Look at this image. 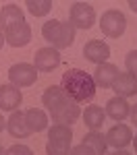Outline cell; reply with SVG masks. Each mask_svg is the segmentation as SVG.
<instances>
[{"instance_id":"obj_1","label":"cell","mask_w":137,"mask_h":155,"mask_svg":"<svg viewBox=\"0 0 137 155\" xmlns=\"http://www.w3.org/2000/svg\"><path fill=\"white\" fill-rule=\"evenodd\" d=\"M42 104L46 106L48 114L52 116V120L56 124H67L71 126L73 122H77V118L81 116V107L79 104H75L71 97L64 95L58 85H50L42 95Z\"/></svg>"},{"instance_id":"obj_2","label":"cell","mask_w":137,"mask_h":155,"mask_svg":"<svg viewBox=\"0 0 137 155\" xmlns=\"http://www.w3.org/2000/svg\"><path fill=\"white\" fill-rule=\"evenodd\" d=\"M60 87L64 95L71 97L75 104H83V101H91L96 95V81L87 71L81 68H71L62 74Z\"/></svg>"},{"instance_id":"obj_3","label":"cell","mask_w":137,"mask_h":155,"mask_svg":"<svg viewBox=\"0 0 137 155\" xmlns=\"http://www.w3.org/2000/svg\"><path fill=\"white\" fill-rule=\"evenodd\" d=\"M75 33L77 29L73 27L71 21H58V19H50L42 25V35L50 44V48L54 50H64L73 46Z\"/></svg>"},{"instance_id":"obj_4","label":"cell","mask_w":137,"mask_h":155,"mask_svg":"<svg viewBox=\"0 0 137 155\" xmlns=\"http://www.w3.org/2000/svg\"><path fill=\"white\" fill-rule=\"evenodd\" d=\"M100 29H102V33L106 37H112V39H116V37H121L125 33V29H127V17H125L121 11H106L102 15V19H100Z\"/></svg>"},{"instance_id":"obj_5","label":"cell","mask_w":137,"mask_h":155,"mask_svg":"<svg viewBox=\"0 0 137 155\" xmlns=\"http://www.w3.org/2000/svg\"><path fill=\"white\" fill-rule=\"evenodd\" d=\"M37 79V71L33 64H27V62H19V64H12L9 68V81L15 87H31Z\"/></svg>"},{"instance_id":"obj_6","label":"cell","mask_w":137,"mask_h":155,"mask_svg":"<svg viewBox=\"0 0 137 155\" xmlns=\"http://www.w3.org/2000/svg\"><path fill=\"white\" fill-rule=\"evenodd\" d=\"M71 23L75 29H89L96 23V11L89 2H75L71 6Z\"/></svg>"},{"instance_id":"obj_7","label":"cell","mask_w":137,"mask_h":155,"mask_svg":"<svg viewBox=\"0 0 137 155\" xmlns=\"http://www.w3.org/2000/svg\"><path fill=\"white\" fill-rule=\"evenodd\" d=\"M2 33H4L6 44L12 46V48H23V46H27V44L31 41V27H29L27 21L11 25V27H6V29H2Z\"/></svg>"},{"instance_id":"obj_8","label":"cell","mask_w":137,"mask_h":155,"mask_svg":"<svg viewBox=\"0 0 137 155\" xmlns=\"http://www.w3.org/2000/svg\"><path fill=\"white\" fill-rule=\"evenodd\" d=\"M60 64V52L54 48H39L33 56V66L37 72H52Z\"/></svg>"},{"instance_id":"obj_9","label":"cell","mask_w":137,"mask_h":155,"mask_svg":"<svg viewBox=\"0 0 137 155\" xmlns=\"http://www.w3.org/2000/svg\"><path fill=\"white\" fill-rule=\"evenodd\" d=\"M23 101V93L15 85H0V110L2 112H15Z\"/></svg>"},{"instance_id":"obj_10","label":"cell","mask_w":137,"mask_h":155,"mask_svg":"<svg viewBox=\"0 0 137 155\" xmlns=\"http://www.w3.org/2000/svg\"><path fill=\"white\" fill-rule=\"evenodd\" d=\"M83 56L94 64H104L110 58V48L102 39H91V41H87L83 46Z\"/></svg>"},{"instance_id":"obj_11","label":"cell","mask_w":137,"mask_h":155,"mask_svg":"<svg viewBox=\"0 0 137 155\" xmlns=\"http://www.w3.org/2000/svg\"><path fill=\"white\" fill-rule=\"evenodd\" d=\"M133 141V132L127 124H114L110 130L106 132V143L114 149H125Z\"/></svg>"},{"instance_id":"obj_12","label":"cell","mask_w":137,"mask_h":155,"mask_svg":"<svg viewBox=\"0 0 137 155\" xmlns=\"http://www.w3.org/2000/svg\"><path fill=\"white\" fill-rule=\"evenodd\" d=\"M116 79H118V66H114L110 62L98 64V68L94 72V81H96V85H100L102 89H110Z\"/></svg>"},{"instance_id":"obj_13","label":"cell","mask_w":137,"mask_h":155,"mask_svg":"<svg viewBox=\"0 0 137 155\" xmlns=\"http://www.w3.org/2000/svg\"><path fill=\"white\" fill-rule=\"evenodd\" d=\"M112 89L116 91L118 97H131V95H137V77L131 74V72H121L118 79L114 81Z\"/></svg>"},{"instance_id":"obj_14","label":"cell","mask_w":137,"mask_h":155,"mask_svg":"<svg viewBox=\"0 0 137 155\" xmlns=\"http://www.w3.org/2000/svg\"><path fill=\"white\" fill-rule=\"evenodd\" d=\"M6 130L11 132L15 139H25V137L31 134L27 122H25V112H21V110H15L12 112L11 118L6 120Z\"/></svg>"},{"instance_id":"obj_15","label":"cell","mask_w":137,"mask_h":155,"mask_svg":"<svg viewBox=\"0 0 137 155\" xmlns=\"http://www.w3.org/2000/svg\"><path fill=\"white\" fill-rule=\"evenodd\" d=\"M106 116H110L112 120H116V122H123L125 118H129V114H131V106H129V101L125 99V97H112L108 99V104H106Z\"/></svg>"},{"instance_id":"obj_16","label":"cell","mask_w":137,"mask_h":155,"mask_svg":"<svg viewBox=\"0 0 137 155\" xmlns=\"http://www.w3.org/2000/svg\"><path fill=\"white\" fill-rule=\"evenodd\" d=\"M25 122H27V126H29L31 132H42L48 128V116L39 107H29L25 112Z\"/></svg>"},{"instance_id":"obj_17","label":"cell","mask_w":137,"mask_h":155,"mask_svg":"<svg viewBox=\"0 0 137 155\" xmlns=\"http://www.w3.org/2000/svg\"><path fill=\"white\" fill-rule=\"evenodd\" d=\"M21 21H25V15L21 11V6H17L12 2L6 4V6H2V11H0V31L15 23H21Z\"/></svg>"},{"instance_id":"obj_18","label":"cell","mask_w":137,"mask_h":155,"mask_svg":"<svg viewBox=\"0 0 137 155\" xmlns=\"http://www.w3.org/2000/svg\"><path fill=\"white\" fill-rule=\"evenodd\" d=\"M81 116H83V122H85V126L89 130H100L104 120H106V112L100 106H87Z\"/></svg>"},{"instance_id":"obj_19","label":"cell","mask_w":137,"mask_h":155,"mask_svg":"<svg viewBox=\"0 0 137 155\" xmlns=\"http://www.w3.org/2000/svg\"><path fill=\"white\" fill-rule=\"evenodd\" d=\"M81 143L87 145V147H91V149L96 151V155H104V153H106V147H108L106 137H104L100 130H89L85 137H83Z\"/></svg>"},{"instance_id":"obj_20","label":"cell","mask_w":137,"mask_h":155,"mask_svg":"<svg viewBox=\"0 0 137 155\" xmlns=\"http://www.w3.org/2000/svg\"><path fill=\"white\" fill-rule=\"evenodd\" d=\"M71 141L73 139H48L46 155H71Z\"/></svg>"},{"instance_id":"obj_21","label":"cell","mask_w":137,"mask_h":155,"mask_svg":"<svg viewBox=\"0 0 137 155\" xmlns=\"http://www.w3.org/2000/svg\"><path fill=\"white\" fill-rule=\"evenodd\" d=\"M25 6L33 17H46L52 11V0H27Z\"/></svg>"},{"instance_id":"obj_22","label":"cell","mask_w":137,"mask_h":155,"mask_svg":"<svg viewBox=\"0 0 137 155\" xmlns=\"http://www.w3.org/2000/svg\"><path fill=\"white\" fill-rule=\"evenodd\" d=\"M125 66H127V72H131V74L137 77V50H131L125 56Z\"/></svg>"},{"instance_id":"obj_23","label":"cell","mask_w":137,"mask_h":155,"mask_svg":"<svg viewBox=\"0 0 137 155\" xmlns=\"http://www.w3.org/2000/svg\"><path fill=\"white\" fill-rule=\"evenodd\" d=\"M6 155H33V151L27 145H12L6 149Z\"/></svg>"},{"instance_id":"obj_24","label":"cell","mask_w":137,"mask_h":155,"mask_svg":"<svg viewBox=\"0 0 137 155\" xmlns=\"http://www.w3.org/2000/svg\"><path fill=\"white\" fill-rule=\"evenodd\" d=\"M71 155H96V151L91 149V147H87V145H77V147H73L71 149Z\"/></svg>"},{"instance_id":"obj_25","label":"cell","mask_w":137,"mask_h":155,"mask_svg":"<svg viewBox=\"0 0 137 155\" xmlns=\"http://www.w3.org/2000/svg\"><path fill=\"white\" fill-rule=\"evenodd\" d=\"M129 116H131V122H133V124L137 126V104L131 107V114H129Z\"/></svg>"},{"instance_id":"obj_26","label":"cell","mask_w":137,"mask_h":155,"mask_svg":"<svg viewBox=\"0 0 137 155\" xmlns=\"http://www.w3.org/2000/svg\"><path fill=\"white\" fill-rule=\"evenodd\" d=\"M129 6H131L133 12H137V0H129Z\"/></svg>"},{"instance_id":"obj_27","label":"cell","mask_w":137,"mask_h":155,"mask_svg":"<svg viewBox=\"0 0 137 155\" xmlns=\"http://www.w3.org/2000/svg\"><path fill=\"white\" fill-rule=\"evenodd\" d=\"M4 128H6V120L2 118V114H0V132L4 130Z\"/></svg>"},{"instance_id":"obj_28","label":"cell","mask_w":137,"mask_h":155,"mask_svg":"<svg viewBox=\"0 0 137 155\" xmlns=\"http://www.w3.org/2000/svg\"><path fill=\"white\" fill-rule=\"evenodd\" d=\"M112 155H131V153H129V151H125V149H116Z\"/></svg>"},{"instance_id":"obj_29","label":"cell","mask_w":137,"mask_h":155,"mask_svg":"<svg viewBox=\"0 0 137 155\" xmlns=\"http://www.w3.org/2000/svg\"><path fill=\"white\" fill-rule=\"evenodd\" d=\"M4 44H6V39H4V33L0 31V50H2V46H4Z\"/></svg>"},{"instance_id":"obj_30","label":"cell","mask_w":137,"mask_h":155,"mask_svg":"<svg viewBox=\"0 0 137 155\" xmlns=\"http://www.w3.org/2000/svg\"><path fill=\"white\" fill-rule=\"evenodd\" d=\"M131 143H133V147H135V153H137V134H135V139H133Z\"/></svg>"},{"instance_id":"obj_31","label":"cell","mask_w":137,"mask_h":155,"mask_svg":"<svg viewBox=\"0 0 137 155\" xmlns=\"http://www.w3.org/2000/svg\"><path fill=\"white\" fill-rule=\"evenodd\" d=\"M0 155H6V149H4L2 145H0Z\"/></svg>"}]
</instances>
